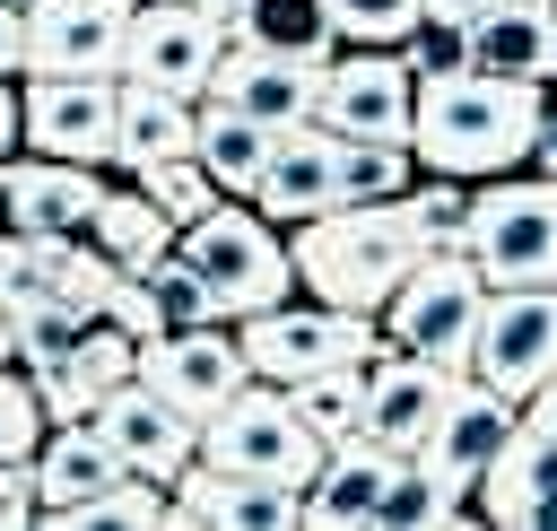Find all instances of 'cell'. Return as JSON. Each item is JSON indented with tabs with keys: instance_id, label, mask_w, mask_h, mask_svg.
I'll use <instances>...</instances> for the list:
<instances>
[{
	"instance_id": "1",
	"label": "cell",
	"mask_w": 557,
	"mask_h": 531,
	"mask_svg": "<svg viewBox=\"0 0 557 531\" xmlns=\"http://www.w3.org/2000/svg\"><path fill=\"white\" fill-rule=\"evenodd\" d=\"M540 96H548V87H531V78H496V70H444V78H418V96H409V157L435 165V174H461V183L513 174V165L531 157Z\"/></svg>"
},
{
	"instance_id": "2",
	"label": "cell",
	"mask_w": 557,
	"mask_h": 531,
	"mask_svg": "<svg viewBox=\"0 0 557 531\" xmlns=\"http://www.w3.org/2000/svg\"><path fill=\"white\" fill-rule=\"evenodd\" d=\"M426 235H418V209L409 192L400 200H331L313 218H296V287L322 296V305H348V313H383V296L418 270Z\"/></svg>"
},
{
	"instance_id": "3",
	"label": "cell",
	"mask_w": 557,
	"mask_h": 531,
	"mask_svg": "<svg viewBox=\"0 0 557 531\" xmlns=\"http://www.w3.org/2000/svg\"><path fill=\"white\" fill-rule=\"evenodd\" d=\"M461 252L487 287H557V174H487Z\"/></svg>"
},
{
	"instance_id": "4",
	"label": "cell",
	"mask_w": 557,
	"mask_h": 531,
	"mask_svg": "<svg viewBox=\"0 0 557 531\" xmlns=\"http://www.w3.org/2000/svg\"><path fill=\"white\" fill-rule=\"evenodd\" d=\"M174 244H183V261L209 279L218 322H244V313H261V305H278V296H296V261H287V244L270 235V218H261V209L218 200V209H200Z\"/></svg>"
},
{
	"instance_id": "5",
	"label": "cell",
	"mask_w": 557,
	"mask_h": 531,
	"mask_svg": "<svg viewBox=\"0 0 557 531\" xmlns=\"http://www.w3.org/2000/svg\"><path fill=\"white\" fill-rule=\"evenodd\" d=\"M235 339H244V366H252L261 383H296V374L374 357V348H383V322H374V313H348V305H322V296H305V305L278 296V305L244 313Z\"/></svg>"
},
{
	"instance_id": "6",
	"label": "cell",
	"mask_w": 557,
	"mask_h": 531,
	"mask_svg": "<svg viewBox=\"0 0 557 531\" xmlns=\"http://www.w3.org/2000/svg\"><path fill=\"white\" fill-rule=\"evenodd\" d=\"M200 461H218V470H261V479H287V487H305L313 470H322V435L296 418V400L278 392V383H244V392H226L209 418H200Z\"/></svg>"
},
{
	"instance_id": "7",
	"label": "cell",
	"mask_w": 557,
	"mask_h": 531,
	"mask_svg": "<svg viewBox=\"0 0 557 531\" xmlns=\"http://www.w3.org/2000/svg\"><path fill=\"white\" fill-rule=\"evenodd\" d=\"M479 305H487V279H479L470 252H418V270L383 296V339L409 348V357L461 366L470 331H479Z\"/></svg>"
},
{
	"instance_id": "8",
	"label": "cell",
	"mask_w": 557,
	"mask_h": 531,
	"mask_svg": "<svg viewBox=\"0 0 557 531\" xmlns=\"http://www.w3.org/2000/svg\"><path fill=\"white\" fill-rule=\"evenodd\" d=\"M461 374H479L505 400H531L557 374V287H487Z\"/></svg>"
},
{
	"instance_id": "9",
	"label": "cell",
	"mask_w": 557,
	"mask_h": 531,
	"mask_svg": "<svg viewBox=\"0 0 557 531\" xmlns=\"http://www.w3.org/2000/svg\"><path fill=\"white\" fill-rule=\"evenodd\" d=\"M409 96H418V78L392 44H348L322 61L313 122L339 139H409Z\"/></svg>"
},
{
	"instance_id": "10",
	"label": "cell",
	"mask_w": 557,
	"mask_h": 531,
	"mask_svg": "<svg viewBox=\"0 0 557 531\" xmlns=\"http://www.w3.org/2000/svg\"><path fill=\"white\" fill-rule=\"evenodd\" d=\"M78 427H96L104 444H113V461H122V479H148V487H174V470L200 453V418H183L157 383H139V374H122Z\"/></svg>"
},
{
	"instance_id": "11",
	"label": "cell",
	"mask_w": 557,
	"mask_h": 531,
	"mask_svg": "<svg viewBox=\"0 0 557 531\" xmlns=\"http://www.w3.org/2000/svg\"><path fill=\"white\" fill-rule=\"evenodd\" d=\"M226 52V17L191 9V0H131V35H122V78H148L165 96H209V70Z\"/></svg>"
},
{
	"instance_id": "12",
	"label": "cell",
	"mask_w": 557,
	"mask_h": 531,
	"mask_svg": "<svg viewBox=\"0 0 557 531\" xmlns=\"http://www.w3.org/2000/svg\"><path fill=\"white\" fill-rule=\"evenodd\" d=\"M131 374H139V383H157L183 418H209L226 392H244V383H252L235 322H183V331H157V339H139V366H131Z\"/></svg>"
},
{
	"instance_id": "13",
	"label": "cell",
	"mask_w": 557,
	"mask_h": 531,
	"mask_svg": "<svg viewBox=\"0 0 557 531\" xmlns=\"http://www.w3.org/2000/svg\"><path fill=\"white\" fill-rule=\"evenodd\" d=\"M131 0H26V78H122Z\"/></svg>"
},
{
	"instance_id": "14",
	"label": "cell",
	"mask_w": 557,
	"mask_h": 531,
	"mask_svg": "<svg viewBox=\"0 0 557 531\" xmlns=\"http://www.w3.org/2000/svg\"><path fill=\"white\" fill-rule=\"evenodd\" d=\"M453 383H461V366H435V357H409V348L383 339V348L366 357V418H357V435L409 461V453L426 444L435 409L453 400Z\"/></svg>"
},
{
	"instance_id": "15",
	"label": "cell",
	"mask_w": 557,
	"mask_h": 531,
	"mask_svg": "<svg viewBox=\"0 0 557 531\" xmlns=\"http://www.w3.org/2000/svg\"><path fill=\"white\" fill-rule=\"evenodd\" d=\"M17 139H26L35 157L113 165V78H26V96H17Z\"/></svg>"
},
{
	"instance_id": "16",
	"label": "cell",
	"mask_w": 557,
	"mask_h": 531,
	"mask_svg": "<svg viewBox=\"0 0 557 531\" xmlns=\"http://www.w3.org/2000/svg\"><path fill=\"white\" fill-rule=\"evenodd\" d=\"M513 427H522V400H505V392H487L479 374H461V383H453V400L435 409V427H426V444H418L409 461L461 496V487L496 461V444H505Z\"/></svg>"
},
{
	"instance_id": "17",
	"label": "cell",
	"mask_w": 557,
	"mask_h": 531,
	"mask_svg": "<svg viewBox=\"0 0 557 531\" xmlns=\"http://www.w3.org/2000/svg\"><path fill=\"white\" fill-rule=\"evenodd\" d=\"M104 183L96 165H70V157H0V226H26V235H87Z\"/></svg>"
},
{
	"instance_id": "18",
	"label": "cell",
	"mask_w": 557,
	"mask_h": 531,
	"mask_svg": "<svg viewBox=\"0 0 557 531\" xmlns=\"http://www.w3.org/2000/svg\"><path fill=\"white\" fill-rule=\"evenodd\" d=\"M131 366H139V339H131L122 322H104V313H96V322L52 357V366H26V383H35V400H44V418H52V427H78V418H87V409L131 374Z\"/></svg>"
},
{
	"instance_id": "19",
	"label": "cell",
	"mask_w": 557,
	"mask_h": 531,
	"mask_svg": "<svg viewBox=\"0 0 557 531\" xmlns=\"http://www.w3.org/2000/svg\"><path fill=\"white\" fill-rule=\"evenodd\" d=\"M313 87H322L313 61H278V52H252V44H235V35H226V52H218V70H209V96L235 104V113H252V122H270V131L313 122Z\"/></svg>"
},
{
	"instance_id": "20",
	"label": "cell",
	"mask_w": 557,
	"mask_h": 531,
	"mask_svg": "<svg viewBox=\"0 0 557 531\" xmlns=\"http://www.w3.org/2000/svg\"><path fill=\"white\" fill-rule=\"evenodd\" d=\"M331 200H339V139H331L322 122H287V131L270 139V165H261V183H252V209L278 218V226H296V218H313V209H331Z\"/></svg>"
},
{
	"instance_id": "21",
	"label": "cell",
	"mask_w": 557,
	"mask_h": 531,
	"mask_svg": "<svg viewBox=\"0 0 557 531\" xmlns=\"http://www.w3.org/2000/svg\"><path fill=\"white\" fill-rule=\"evenodd\" d=\"M479 487V522H513V531H540V514H548V496H557V435H540L531 418L496 444V461L470 479Z\"/></svg>"
},
{
	"instance_id": "22",
	"label": "cell",
	"mask_w": 557,
	"mask_h": 531,
	"mask_svg": "<svg viewBox=\"0 0 557 531\" xmlns=\"http://www.w3.org/2000/svg\"><path fill=\"white\" fill-rule=\"evenodd\" d=\"M392 470H400V453H383V444H366V435H339V444H322V470L305 479V522H313V531L374 522V505H383Z\"/></svg>"
},
{
	"instance_id": "23",
	"label": "cell",
	"mask_w": 557,
	"mask_h": 531,
	"mask_svg": "<svg viewBox=\"0 0 557 531\" xmlns=\"http://www.w3.org/2000/svg\"><path fill=\"white\" fill-rule=\"evenodd\" d=\"M470 70L548 87V70H557V0H496V9H479L470 17Z\"/></svg>"
},
{
	"instance_id": "24",
	"label": "cell",
	"mask_w": 557,
	"mask_h": 531,
	"mask_svg": "<svg viewBox=\"0 0 557 531\" xmlns=\"http://www.w3.org/2000/svg\"><path fill=\"white\" fill-rule=\"evenodd\" d=\"M200 139V104L165 96L148 78H113V165H157V157H191Z\"/></svg>"
},
{
	"instance_id": "25",
	"label": "cell",
	"mask_w": 557,
	"mask_h": 531,
	"mask_svg": "<svg viewBox=\"0 0 557 531\" xmlns=\"http://www.w3.org/2000/svg\"><path fill=\"white\" fill-rule=\"evenodd\" d=\"M122 479V461H113V444L96 435V427H52L44 444H35V514L52 522V514H70V505H87L96 487H113Z\"/></svg>"
},
{
	"instance_id": "26",
	"label": "cell",
	"mask_w": 557,
	"mask_h": 531,
	"mask_svg": "<svg viewBox=\"0 0 557 531\" xmlns=\"http://www.w3.org/2000/svg\"><path fill=\"white\" fill-rule=\"evenodd\" d=\"M226 35H235V44H252V52H278V61H313V70L339 52L331 0H235Z\"/></svg>"
},
{
	"instance_id": "27",
	"label": "cell",
	"mask_w": 557,
	"mask_h": 531,
	"mask_svg": "<svg viewBox=\"0 0 557 531\" xmlns=\"http://www.w3.org/2000/svg\"><path fill=\"white\" fill-rule=\"evenodd\" d=\"M270 122H252V113H235V104H200V139H191V157L209 165V183L226 192V200H252V183H261V165H270Z\"/></svg>"
},
{
	"instance_id": "28",
	"label": "cell",
	"mask_w": 557,
	"mask_h": 531,
	"mask_svg": "<svg viewBox=\"0 0 557 531\" xmlns=\"http://www.w3.org/2000/svg\"><path fill=\"white\" fill-rule=\"evenodd\" d=\"M174 235H183V226H174V218H165L139 183L104 192V200H96V218H87V244H96L113 270H148L157 252H174Z\"/></svg>"
},
{
	"instance_id": "29",
	"label": "cell",
	"mask_w": 557,
	"mask_h": 531,
	"mask_svg": "<svg viewBox=\"0 0 557 531\" xmlns=\"http://www.w3.org/2000/svg\"><path fill=\"white\" fill-rule=\"evenodd\" d=\"M278 392L296 400V418H305L322 444H339V435H357V418H366V357H357V366L296 374V383H278Z\"/></svg>"
},
{
	"instance_id": "30",
	"label": "cell",
	"mask_w": 557,
	"mask_h": 531,
	"mask_svg": "<svg viewBox=\"0 0 557 531\" xmlns=\"http://www.w3.org/2000/svg\"><path fill=\"white\" fill-rule=\"evenodd\" d=\"M409 165H418L409 139H339V200H400L409 192Z\"/></svg>"
},
{
	"instance_id": "31",
	"label": "cell",
	"mask_w": 557,
	"mask_h": 531,
	"mask_svg": "<svg viewBox=\"0 0 557 531\" xmlns=\"http://www.w3.org/2000/svg\"><path fill=\"white\" fill-rule=\"evenodd\" d=\"M374 522H383V531H426V522H470V505H461L444 479H426L418 461H400L392 487H383V505H374Z\"/></svg>"
},
{
	"instance_id": "32",
	"label": "cell",
	"mask_w": 557,
	"mask_h": 531,
	"mask_svg": "<svg viewBox=\"0 0 557 531\" xmlns=\"http://www.w3.org/2000/svg\"><path fill=\"white\" fill-rule=\"evenodd\" d=\"M139 279H148L157 331H183V322H218V305H209V279H200V270L183 261V244H174V252H157V261H148ZM157 331H148V339H157Z\"/></svg>"
},
{
	"instance_id": "33",
	"label": "cell",
	"mask_w": 557,
	"mask_h": 531,
	"mask_svg": "<svg viewBox=\"0 0 557 531\" xmlns=\"http://www.w3.org/2000/svg\"><path fill=\"white\" fill-rule=\"evenodd\" d=\"M52 522H70V531H157V522H165V487L113 479V487H96L87 505H70V514H52Z\"/></svg>"
},
{
	"instance_id": "34",
	"label": "cell",
	"mask_w": 557,
	"mask_h": 531,
	"mask_svg": "<svg viewBox=\"0 0 557 531\" xmlns=\"http://www.w3.org/2000/svg\"><path fill=\"white\" fill-rule=\"evenodd\" d=\"M131 183H139V192H148L174 226H191L200 209H218V200H226V192L209 183V165H200V157H157V165H131Z\"/></svg>"
},
{
	"instance_id": "35",
	"label": "cell",
	"mask_w": 557,
	"mask_h": 531,
	"mask_svg": "<svg viewBox=\"0 0 557 531\" xmlns=\"http://www.w3.org/2000/svg\"><path fill=\"white\" fill-rule=\"evenodd\" d=\"M400 61H409V78L470 70V17H453V9H418V26L400 35Z\"/></svg>"
},
{
	"instance_id": "36",
	"label": "cell",
	"mask_w": 557,
	"mask_h": 531,
	"mask_svg": "<svg viewBox=\"0 0 557 531\" xmlns=\"http://www.w3.org/2000/svg\"><path fill=\"white\" fill-rule=\"evenodd\" d=\"M96 313L78 305V296H52V305H26V313H9V331H17V366H52L78 331H87Z\"/></svg>"
},
{
	"instance_id": "37",
	"label": "cell",
	"mask_w": 557,
	"mask_h": 531,
	"mask_svg": "<svg viewBox=\"0 0 557 531\" xmlns=\"http://www.w3.org/2000/svg\"><path fill=\"white\" fill-rule=\"evenodd\" d=\"M409 209H418V235H426V252H461V235H470V192H461V174H435V183H418V192H409Z\"/></svg>"
},
{
	"instance_id": "38",
	"label": "cell",
	"mask_w": 557,
	"mask_h": 531,
	"mask_svg": "<svg viewBox=\"0 0 557 531\" xmlns=\"http://www.w3.org/2000/svg\"><path fill=\"white\" fill-rule=\"evenodd\" d=\"M44 427H52V418H44V400H35V383H26V366H17V374L0 366V461H17V453H35V444H44Z\"/></svg>"
},
{
	"instance_id": "39",
	"label": "cell",
	"mask_w": 557,
	"mask_h": 531,
	"mask_svg": "<svg viewBox=\"0 0 557 531\" xmlns=\"http://www.w3.org/2000/svg\"><path fill=\"white\" fill-rule=\"evenodd\" d=\"M418 9H426V0H331V26H339L348 44H400V35L418 26Z\"/></svg>"
},
{
	"instance_id": "40",
	"label": "cell",
	"mask_w": 557,
	"mask_h": 531,
	"mask_svg": "<svg viewBox=\"0 0 557 531\" xmlns=\"http://www.w3.org/2000/svg\"><path fill=\"white\" fill-rule=\"evenodd\" d=\"M17 522H35V453L0 461V531H17Z\"/></svg>"
},
{
	"instance_id": "41",
	"label": "cell",
	"mask_w": 557,
	"mask_h": 531,
	"mask_svg": "<svg viewBox=\"0 0 557 531\" xmlns=\"http://www.w3.org/2000/svg\"><path fill=\"white\" fill-rule=\"evenodd\" d=\"M9 70H26V9L0 0V78H9Z\"/></svg>"
},
{
	"instance_id": "42",
	"label": "cell",
	"mask_w": 557,
	"mask_h": 531,
	"mask_svg": "<svg viewBox=\"0 0 557 531\" xmlns=\"http://www.w3.org/2000/svg\"><path fill=\"white\" fill-rule=\"evenodd\" d=\"M522 418H531V427H540V435H557V374H548V383H540V392H531V400H522Z\"/></svg>"
},
{
	"instance_id": "43",
	"label": "cell",
	"mask_w": 557,
	"mask_h": 531,
	"mask_svg": "<svg viewBox=\"0 0 557 531\" xmlns=\"http://www.w3.org/2000/svg\"><path fill=\"white\" fill-rule=\"evenodd\" d=\"M0 157H17V87L0 78Z\"/></svg>"
},
{
	"instance_id": "44",
	"label": "cell",
	"mask_w": 557,
	"mask_h": 531,
	"mask_svg": "<svg viewBox=\"0 0 557 531\" xmlns=\"http://www.w3.org/2000/svg\"><path fill=\"white\" fill-rule=\"evenodd\" d=\"M0 366H17V331H9V305H0Z\"/></svg>"
},
{
	"instance_id": "45",
	"label": "cell",
	"mask_w": 557,
	"mask_h": 531,
	"mask_svg": "<svg viewBox=\"0 0 557 531\" xmlns=\"http://www.w3.org/2000/svg\"><path fill=\"white\" fill-rule=\"evenodd\" d=\"M426 9H453V17H479V9H496V0H426Z\"/></svg>"
},
{
	"instance_id": "46",
	"label": "cell",
	"mask_w": 557,
	"mask_h": 531,
	"mask_svg": "<svg viewBox=\"0 0 557 531\" xmlns=\"http://www.w3.org/2000/svg\"><path fill=\"white\" fill-rule=\"evenodd\" d=\"M191 9H209V17H235V0H191Z\"/></svg>"
},
{
	"instance_id": "47",
	"label": "cell",
	"mask_w": 557,
	"mask_h": 531,
	"mask_svg": "<svg viewBox=\"0 0 557 531\" xmlns=\"http://www.w3.org/2000/svg\"><path fill=\"white\" fill-rule=\"evenodd\" d=\"M9 9H26V0H9Z\"/></svg>"
},
{
	"instance_id": "48",
	"label": "cell",
	"mask_w": 557,
	"mask_h": 531,
	"mask_svg": "<svg viewBox=\"0 0 557 531\" xmlns=\"http://www.w3.org/2000/svg\"><path fill=\"white\" fill-rule=\"evenodd\" d=\"M548 87H557V70H548Z\"/></svg>"
}]
</instances>
